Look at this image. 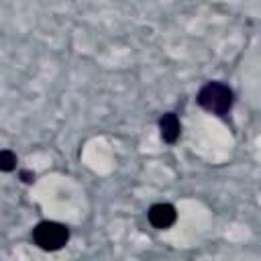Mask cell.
I'll list each match as a JSON object with an SVG mask.
<instances>
[{
  "label": "cell",
  "instance_id": "obj_1",
  "mask_svg": "<svg viewBox=\"0 0 261 261\" xmlns=\"http://www.w3.org/2000/svg\"><path fill=\"white\" fill-rule=\"evenodd\" d=\"M196 102L200 104V108H204L206 112L210 114H216V116H224L230 108H232V102H234V94L232 90L222 84V82H208L200 88L198 96H196Z\"/></svg>",
  "mask_w": 261,
  "mask_h": 261
},
{
  "label": "cell",
  "instance_id": "obj_2",
  "mask_svg": "<svg viewBox=\"0 0 261 261\" xmlns=\"http://www.w3.org/2000/svg\"><path fill=\"white\" fill-rule=\"evenodd\" d=\"M69 241V228L55 220H43L33 228V243L43 251H59Z\"/></svg>",
  "mask_w": 261,
  "mask_h": 261
},
{
  "label": "cell",
  "instance_id": "obj_3",
  "mask_svg": "<svg viewBox=\"0 0 261 261\" xmlns=\"http://www.w3.org/2000/svg\"><path fill=\"white\" fill-rule=\"evenodd\" d=\"M147 218H149V222H151L155 228L165 230V228H169V226L177 220V212H175V208H173L171 204L159 202V204H153V206L149 208Z\"/></svg>",
  "mask_w": 261,
  "mask_h": 261
},
{
  "label": "cell",
  "instance_id": "obj_4",
  "mask_svg": "<svg viewBox=\"0 0 261 261\" xmlns=\"http://www.w3.org/2000/svg\"><path fill=\"white\" fill-rule=\"evenodd\" d=\"M159 135L165 143H175L181 135V124H179V118L175 112H165L161 118H159Z\"/></svg>",
  "mask_w": 261,
  "mask_h": 261
},
{
  "label": "cell",
  "instance_id": "obj_5",
  "mask_svg": "<svg viewBox=\"0 0 261 261\" xmlns=\"http://www.w3.org/2000/svg\"><path fill=\"white\" fill-rule=\"evenodd\" d=\"M14 167H16V153H12L10 149H2L0 151V169L8 173Z\"/></svg>",
  "mask_w": 261,
  "mask_h": 261
},
{
  "label": "cell",
  "instance_id": "obj_6",
  "mask_svg": "<svg viewBox=\"0 0 261 261\" xmlns=\"http://www.w3.org/2000/svg\"><path fill=\"white\" fill-rule=\"evenodd\" d=\"M20 179H22L24 184H33V181H35V173L29 171V169H22V171H20Z\"/></svg>",
  "mask_w": 261,
  "mask_h": 261
}]
</instances>
